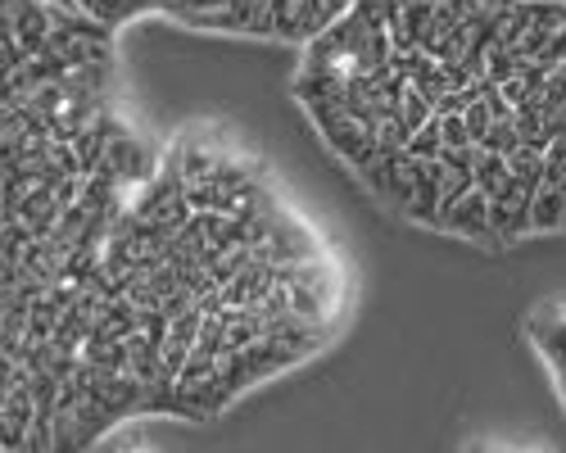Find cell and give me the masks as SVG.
<instances>
[{"label":"cell","mask_w":566,"mask_h":453,"mask_svg":"<svg viewBox=\"0 0 566 453\" xmlns=\"http://www.w3.org/2000/svg\"><path fill=\"white\" fill-rule=\"evenodd\" d=\"M531 209H535V191L526 181H516L507 172V181L490 196V232H494V250H507L516 241L531 236Z\"/></svg>","instance_id":"6da1fadb"},{"label":"cell","mask_w":566,"mask_h":453,"mask_svg":"<svg viewBox=\"0 0 566 453\" xmlns=\"http://www.w3.org/2000/svg\"><path fill=\"white\" fill-rule=\"evenodd\" d=\"M503 181H507V159H503V155H490V150L476 146V187H481L485 196H494Z\"/></svg>","instance_id":"3957f363"},{"label":"cell","mask_w":566,"mask_h":453,"mask_svg":"<svg viewBox=\"0 0 566 453\" xmlns=\"http://www.w3.org/2000/svg\"><path fill=\"white\" fill-rule=\"evenodd\" d=\"M436 232H449V236H462L481 250H494V232H490V196L481 187H471L462 200L453 204H440V227Z\"/></svg>","instance_id":"7a4b0ae2"},{"label":"cell","mask_w":566,"mask_h":453,"mask_svg":"<svg viewBox=\"0 0 566 453\" xmlns=\"http://www.w3.org/2000/svg\"><path fill=\"white\" fill-rule=\"evenodd\" d=\"M440 118V136H444V146H471V131H467V123H462V114H436Z\"/></svg>","instance_id":"5b68a950"},{"label":"cell","mask_w":566,"mask_h":453,"mask_svg":"<svg viewBox=\"0 0 566 453\" xmlns=\"http://www.w3.org/2000/svg\"><path fill=\"white\" fill-rule=\"evenodd\" d=\"M444 150V136H440V118H431V123H421L412 136H408V155L412 159H436Z\"/></svg>","instance_id":"277c9868"}]
</instances>
